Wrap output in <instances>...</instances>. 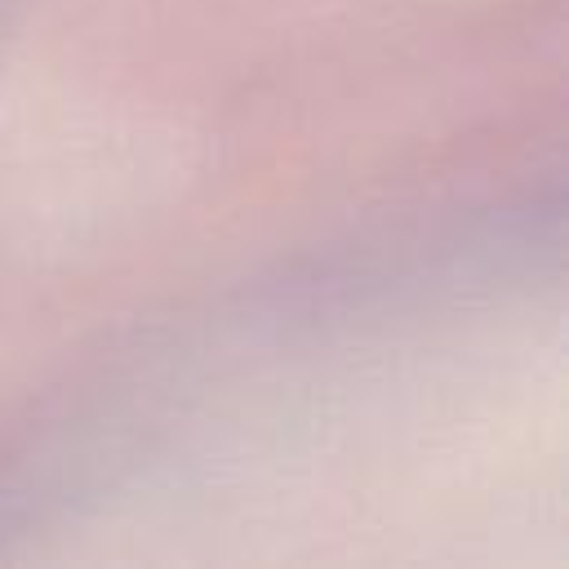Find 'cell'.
Listing matches in <instances>:
<instances>
[]
</instances>
